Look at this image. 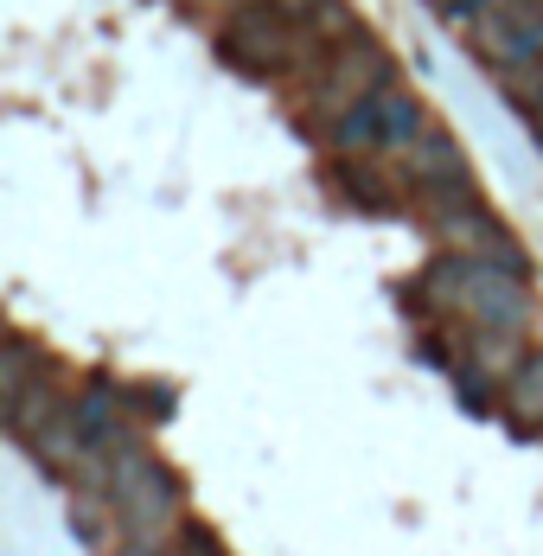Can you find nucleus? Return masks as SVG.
<instances>
[{
    "label": "nucleus",
    "mask_w": 543,
    "mask_h": 556,
    "mask_svg": "<svg viewBox=\"0 0 543 556\" xmlns=\"http://www.w3.org/2000/svg\"><path fill=\"white\" fill-rule=\"evenodd\" d=\"M46 378H52V371L39 365V352H33L26 339H13V345H7V365H0V396H7V409H13L33 384H46Z\"/></svg>",
    "instance_id": "obj_12"
},
{
    "label": "nucleus",
    "mask_w": 543,
    "mask_h": 556,
    "mask_svg": "<svg viewBox=\"0 0 543 556\" xmlns=\"http://www.w3.org/2000/svg\"><path fill=\"white\" fill-rule=\"evenodd\" d=\"M326 141H332L339 154H383V115H378V103L345 110L332 128H326Z\"/></svg>",
    "instance_id": "obj_10"
},
{
    "label": "nucleus",
    "mask_w": 543,
    "mask_h": 556,
    "mask_svg": "<svg viewBox=\"0 0 543 556\" xmlns=\"http://www.w3.org/2000/svg\"><path fill=\"white\" fill-rule=\"evenodd\" d=\"M396 179H403L416 199H429V192H454V186H473L467 154H460V141H454L447 128H429L422 141H409V148L396 154Z\"/></svg>",
    "instance_id": "obj_6"
},
{
    "label": "nucleus",
    "mask_w": 543,
    "mask_h": 556,
    "mask_svg": "<svg viewBox=\"0 0 543 556\" xmlns=\"http://www.w3.org/2000/svg\"><path fill=\"white\" fill-rule=\"evenodd\" d=\"M128 556H224V551H217L212 531H192V525H186V531H173L166 544H154V551H128Z\"/></svg>",
    "instance_id": "obj_13"
},
{
    "label": "nucleus",
    "mask_w": 543,
    "mask_h": 556,
    "mask_svg": "<svg viewBox=\"0 0 543 556\" xmlns=\"http://www.w3.org/2000/svg\"><path fill=\"white\" fill-rule=\"evenodd\" d=\"M301 26H307V39H314V46H345V39H358V33H365L352 0H314V13H307Z\"/></svg>",
    "instance_id": "obj_11"
},
{
    "label": "nucleus",
    "mask_w": 543,
    "mask_h": 556,
    "mask_svg": "<svg viewBox=\"0 0 543 556\" xmlns=\"http://www.w3.org/2000/svg\"><path fill=\"white\" fill-rule=\"evenodd\" d=\"M498 396H505V416L518 429H543V352H525V365L512 371V384Z\"/></svg>",
    "instance_id": "obj_9"
},
{
    "label": "nucleus",
    "mask_w": 543,
    "mask_h": 556,
    "mask_svg": "<svg viewBox=\"0 0 543 556\" xmlns=\"http://www.w3.org/2000/svg\"><path fill=\"white\" fill-rule=\"evenodd\" d=\"M217 52L230 58L243 77H256V84H281V77H301V64L320 58L326 46L307 39V26L288 7H275V0H237L224 13V26H217Z\"/></svg>",
    "instance_id": "obj_3"
},
{
    "label": "nucleus",
    "mask_w": 543,
    "mask_h": 556,
    "mask_svg": "<svg viewBox=\"0 0 543 556\" xmlns=\"http://www.w3.org/2000/svg\"><path fill=\"white\" fill-rule=\"evenodd\" d=\"M422 212H429V230L447 243V250H454V256H473V263L512 269V276H525V269H531V263H525V250H518V237L492 218L487 199H480L473 186L429 192V199H422Z\"/></svg>",
    "instance_id": "obj_4"
},
{
    "label": "nucleus",
    "mask_w": 543,
    "mask_h": 556,
    "mask_svg": "<svg viewBox=\"0 0 543 556\" xmlns=\"http://www.w3.org/2000/svg\"><path fill=\"white\" fill-rule=\"evenodd\" d=\"M332 179H339V192H345L358 212H396V186L383 179V167L371 154H339Z\"/></svg>",
    "instance_id": "obj_8"
},
{
    "label": "nucleus",
    "mask_w": 543,
    "mask_h": 556,
    "mask_svg": "<svg viewBox=\"0 0 543 556\" xmlns=\"http://www.w3.org/2000/svg\"><path fill=\"white\" fill-rule=\"evenodd\" d=\"M416 294H429L441 314H460L473 333H512L525 339L531 320H538V301L525 276L512 269H492V263H473V256H434V269L416 281Z\"/></svg>",
    "instance_id": "obj_1"
},
{
    "label": "nucleus",
    "mask_w": 543,
    "mask_h": 556,
    "mask_svg": "<svg viewBox=\"0 0 543 556\" xmlns=\"http://www.w3.org/2000/svg\"><path fill=\"white\" fill-rule=\"evenodd\" d=\"M538 141H543V110H538Z\"/></svg>",
    "instance_id": "obj_15"
},
{
    "label": "nucleus",
    "mask_w": 543,
    "mask_h": 556,
    "mask_svg": "<svg viewBox=\"0 0 543 556\" xmlns=\"http://www.w3.org/2000/svg\"><path fill=\"white\" fill-rule=\"evenodd\" d=\"M275 7H288L294 20H307V13H314V0H275Z\"/></svg>",
    "instance_id": "obj_14"
},
{
    "label": "nucleus",
    "mask_w": 543,
    "mask_h": 556,
    "mask_svg": "<svg viewBox=\"0 0 543 556\" xmlns=\"http://www.w3.org/2000/svg\"><path fill=\"white\" fill-rule=\"evenodd\" d=\"M378 103V115H383V154H403L409 141H422L434 122H429V110H422V97L416 90H403V84H390L383 97H371Z\"/></svg>",
    "instance_id": "obj_7"
},
{
    "label": "nucleus",
    "mask_w": 543,
    "mask_h": 556,
    "mask_svg": "<svg viewBox=\"0 0 543 556\" xmlns=\"http://www.w3.org/2000/svg\"><path fill=\"white\" fill-rule=\"evenodd\" d=\"M103 500L115 511V531L128 538V551H154L173 531H186V493H179V480L135 442L109 454Z\"/></svg>",
    "instance_id": "obj_2"
},
{
    "label": "nucleus",
    "mask_w": 543,
    "mask_h": 556,
    "mask_svg": "<svg viewBox=\"0 0 543 556\" xmlns=\"http://www.w3.org/2000/svg\"><path fill=\"white\" fill-rule=\"evenodd\" d=\"M396 84V71H390V52H383L371 33H358V39H345V46H326L320 71H314V90H307V110L320 128H332L345 110H358V103H371Z\"/></svg>",
    "instance_id": "obj_5"
}]
</instances>
